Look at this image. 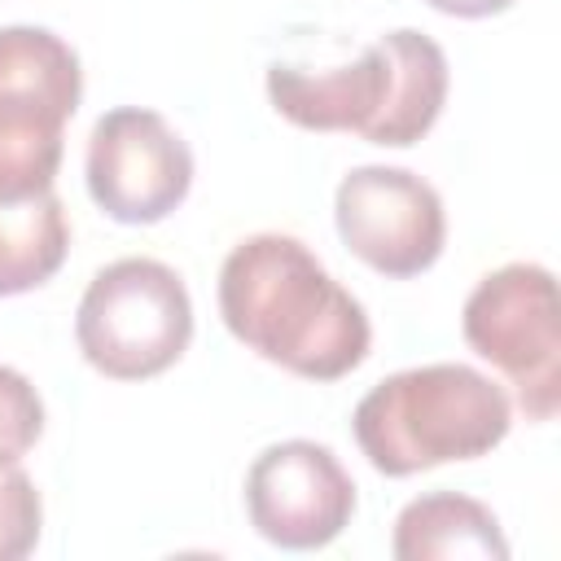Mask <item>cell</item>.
<instances>
[{"instance_id":"obj_1","label":"cell","mask_w":561,"mask_h":561,"mask_svg":"<svg viewBox=\"0 0 561 561\" xmlns=\"http://www.w3.org/2000/svg\"><path fill=\"white\" fill-rule=\"evenodd\" d=\"M219 316L241 346L307 381L346 377L373 342L359 298L289 232H254L228 250Z\"/></svg>"},{"instance_id":"obj_2","label":"cell","mask_w":561,"mask_h":561,"mask_svg":"<svg viewBox=\"0 0 561 561\" xmlns=\"http://www.w3.org/2000/svg\"><path fill=\"white\" fill-rule=\"evenodd\" d=\"M267 96L302 131H355L373 145L408 149L443 114L447 57L430 35L399 26L346 66L311 70L276 61L267 70Z\"/></svg>"},{"instance_id":"obj_3","label":"cell","mask_w":561,"mask_h":561,"mask_svg":"<svg viewBox=\"0 0 561 561\" xmlns=\"http://www.w3.org/2000/svg\"><path fill=\"white\" fill-rule=\"evenodd\" d=\"M513 425L508 394L469 364H421L377 381L351 416L355 443L386 478L478 460Z\"/></svg>"},{"instance_id":"obj_4","label":"cell","mask_w":561,"mask_h":561,"mask_svg":"<svg viewBox=\"0 0 561 561\" xmlns=\"http://www.w3.org/2000/svg\"><path fill=\"white\" fill-rule=\"evenodd\" d=\"M83 70L48 26H0V202L53 188Z\"/></svg>"},{"instance_id":"obj_5","label":"cell","mask_w":561,"mask_h":561,"mask_svg":"<svg viewBox=\"0 0 561 561\" xmlns=\"http://www.w3.org/2000/svg\"><path fill=\"white\" fill-rule=\"evenodd\" d=\"M83 359L114 381L167 373L193 337V302L175 267L158 259L105 263L75 311Z\"/></svg>"},{"instance_id":"obj_6","label":"cell","mask_w":561,"mask_h":561,"mask_svg":"<svg viewBox=\"0 0 561 561\" xmlns=\"http://www.w3.org/2000/svg\"><path fill=\"white\" fill-rule=\"evenodd\" d=\"M465 342L504 373L526 421H552L561 408V302L539 263L486 272L460 311Z\"/></svg>"},{"instance_id":"obj_7","label":"cell","mask_w":561,"mask_h":561,"mask_svg":"<svg viewBox=\"0 0 561 561\" xmlns=\"http://www.w3.org/2000/svg\"><path fill=\"white\" fill-rule=\"evenodd\" d=\"M342 245L390 280L421 276L447 241L443 197L408 167H355L333 193Z\"/></svg>"},{"instance_id":"obj_8","label":"cell","mask_w":561,"mask_h":561,"mask_svg":"<svg viewBox=\"0 0 561 561\" xmlns=\"http://www.w3.org/2000/svg\"><path fill=\"white\" fill-rule=\"evenodd\" d=\"M88 193L118 224H158L193 188V153L184 136L140 105H118L88 136Z\"/></svg>"},{"instance_id":"obj_9","label":"cell","mask_w":561,"mask_h":561,"mask_svg":"<svg viewBox=\"0 0 561 561\" xmlns=\"http://www.w3.org/2000/svg\"><path fill=\"white\" fill-rule=\"evenodd\" d=\"M245 513L267 543L311 552L351 526L355 482L324 443L285 438L245 469Z\"/></svg>"},{"instance_id":"obj_10","label":"cell","mask_w":561,"mask_h":561,"mask_svg":"<svg viewBox=\"0 0 561 561\" xmlns=\"http://www.w3.org/2000/svg\"><path fill=\"white\" fill-rule=\"evenodd\" d=\"M390 552L399 561H504L508 543L482 500H469L460 491H430L403 504V513L394 517Z\"/></svg>"},{"instance_id":"obj_11","label":"cell","mask_w":561,"mask_h":561,"mask_svg":"<svg viewBox=\"0 0 561 561\" xmlns=\"http://www.w3.org/2000/svg\"><path fill=\"white\" fill-rule=\"evenodd\" d=\"M70 250L61 197L48 188L26 202H0V298L39 289L57 276Z\"/></svg>"},{"instance_id":"obj_12","label":"cell","mask_w":561,"mask_h":561,"mask_svg":"<svg viewBox=\"0 0 561 561\" xmlns=\"http://www.w3.org/2000/svg\"><path fill=\"white\" fill-rule=\"evenodd\" d=\"M44 434V403L31 377L0 364V469L18 465Z\"/></svg>"},{"instance_id":"obj_13","label":"cell","mask_w":561,"mask_h":561,"mask_svg":"<svg viewBox=\"0 0 561 561\" xmlns=\"http://www.w3.org/2000/svg\"><path fill=\"white\" fill-rule=\"evenodd\" d=\"M39 522H44V504L35 482L9 465L0 469V561H18L39 543Z\"/></svg>"},{"instance_id":"obj_14","label":"cell","mask_w":561,"mask_h":561,"mask_svg":"<svg viewBox=\"0 0 561 561\" xmlns=\"http://www.w3.org/2000/svg\"><path fill=\"white\" fill-rule=\"evenodd\" d=\"M425 4L447 18H491V13H504L513 0H425Z\"/></svg>"}]
</instances>
